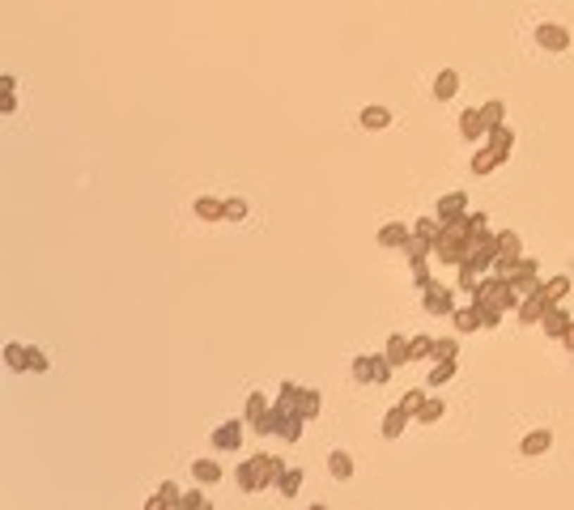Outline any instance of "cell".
<instances>
[{
  "instance_id": "cell-24",
  "label": "cell",
  "mask_w": 574,
  "mask_h": 510,
  "mask_svg": "<svg viewBox=\"0 0 574 510\" xmlns=\"http://www.w3.org/2000/svg\"><path fill=\"white\" fill-rule=\"evenodd\" d=\"M392 123V111L387 106H366L362 111V128H370V132H379V128H387Z\"/></svg>"
},
{
  "instance_id": "cell-26",
  "label": "cell",
  "mask_w": 574,
  "mask_h": 510,
  "mask_svg": "<svg viewBox=\"0 0 574 510\" xmlns=\"http://www.w3.org/2000/svg\"><path fill=\"white\" fill-rule=\"evenodd\" d=\"M451 319H455V332H477V328H481V319H477V311H473V306L451 311Z\"/></svg>"
},
{
  "instance_id": "cell-7",
  "label": "cell",
  "mask_w": 574,
  "mask_h": 510,
  "mask_svg": "<svg viewBox=\"0 0 574 510\" xmlns=\"http://www.w3.org/2000/svg\"><path fill=\"white\" fill-rule=\"evenodd\" d=\"M540 323H544V332H549L553 340H566V336H570V311H566V306H549V311L540 315Z\"/></svg>"
},
{
  "instance_id": "cell-38",
  "label": "cell",
  "mask_w": 574,
  "mask_h": 510,
  "mask_svg": "<svg viewBox=\"0 0 574 510\" xmlns=\"http://www.w3.org/2000/svg\"><path fill=\"white\" fill-rule=\"evenodd\" d=\"M392 378V366H387V357L379 353V357H370V382H387Z\"/></svg>"
},
{
  "instance_id": "cell-15",
  "label": "cell",
  "mask_w": 574,
  "mask_h": 510,
  "mask_svg": "<svg viewBox=\"0 0 574 510\" xmlns=\"http://www.w3.org/2000/svg\"><path fill=\"white\" fill-rule=\"evenodd\" d=\"M196 217L200 221H221V213H225V200H217V196H196Z\"/></svg>"
},
{
  "instance_id": "cell-13",
  "label": "cell",
  "mask_w": 574,
  "mask_h": 510,
  "mask_svg": "<svg viewBox=\"0 0 574 510\" xmlns=\"http://www.w3.org/2000/svg\"><path fill=\"white\" fill-rule=\"evenodd\" d=\"M383 357H387V366H392V370H396V366H404V361H408V336L392 332V336H387V349H383Z\"/></svg>"
},
{
  "instance_id": "cell-22",
  "label": "cell",
  "mask_w": 574,
  "mask_h": 510,
  "mask_svg": "<svg viewBox=\"0 0 574 510\" xmlns=\"http://www.w3.org/2000/svg\"><path fill=\"white\" fill-rule=\"evenodd\" d=\"M408 242V230L400 225V221H387L383 230H379V247H404Z\"/></svg>"
},
{
  "instance_id": "cell-41",
  "label": "cell",
  "mask_w": 574,
  "mask_h": 510,
  "mask_svg": "<svg viewBox=\"0 0 574 510\" xmlns=\"http://www.w3.org/2000/svg\"><path fill=\"white\" fill-rule=\"evenodd\" d=\"M221 217H225V221H243V217H247V200H239V196L225 200V213H221Z\"/></svg>"
},
{
  "instance_id": "cell-42",
  "label": "cell",
  "mask_w": 574,
  "mask_h": 510,
  "mask_svg": "<svg viewBox=\"0 0 574 510\" xmlns=\"http://www.w3.org/2000/svg\"><path fill=\"white\" fill-rule=\"evenodd\" d=\"M413 285H417V290H425V285H430V273H425V260H413Z\"/></svg>"
},
{
  "instance_id": "cell-5",
  "label": "cell",
  "mask_w": 574,
  "mask_h": 510,
  "mask_svg": "<svg viewBox=\"0 0 574 510\" xmlns=\"http://www.w3.org/2000/svg\"><path fill=\"white\" fill-rule=\"evenodd\" d=\"M243 430H247L243 421H221L208 442H213L217 451H239V447H243Z\"/></svg>"
},
{
  "instance_id": "cell-27",
  "label": "cell",
  "mask_w": 574,
  "mask_h": 510,
  "mask_svg": "<svg viewBox=\"0 0 574 510\" xmlns=\"http://www.w3.org/2000/svg\"><path fill=\"white\" fill-rule=\"evenodd\" d=\"M434 349V336H408V361H425Z\"/></svg>"
},
{
  "instance_id": "cell-2",
  "label": "cell",
  "mask_w": 574,
  "mask_h": 510,
  "mask_svg": "<svg viewBox=\"0 0 574 510\" xmlns=\"http://www.w3.org/2000/svg\"><path fill=\"white\" fill-rule=\"evenodd\" d=\"M442 264H464V255H468V234H464V221H451L438 230L434 247H430Z\"/></svg>"
},
{
  "instance_id": "cell-28",
  "label": "cell",
  "mask_w": 574,
  "mask_h": 510,
  "mask_svg": "<svg viewBox=\"0 0 574 510\" xmlns=\"http://www.w3.org/2000/svg\"><path fill=\"white\" fill-rule=\"evenodd\" d=\"M243 409H247V413H243V425H251V421H256V417H264V413H268V400H264V396H260V392H251V396H247V404H243Z\"/></svg>"
},
{
  "instance_id": "cell-32",
  "label": "cell",
  "mask_w": 574,
  "mask_h": 510,
  "mask_svg": "<svg viewBox=\"0 0 574 510\" xmlns=\"http://www.w3.org/2000/svg\"><path fill=\"white\" fill-rule=\"evenodd\" d=\"M421 404H425V392H417V387H413V392H404V396H400V404H396V409H400L404 417H417V409H421Z\"/></svg>"
},
{
  "instance_id": "cell-29",
  "label": "cell",
  "mask_w": 574,
  "mask_h": 510,
  "mask_svg": "<svg viewBox=\"0 0 574 510\" xmlns=\"http://www.w3.org/2000/svg\"><path fill=\"white\" fill-rule=\"evenodd\" d=\"M277 489H281L285 497H294V493L302 489V472H298V468H285V472L277 476Z\"/></svg>"
},
{
  "instance_id": "cell-9",
  "label": "cell",
  "mask_w": 574,
  "mask_h": 510,
  "mask_svg": "<svg viewBox=\"0 0 574 510\" xmlns=\"http://www.w3.org/2000/svg\"><path fill=\"white\" fill-rule=\"evenodd\" d=\"M294 413H298L302 421H315V417L323 413V396H319V392H311V387H298V400H294Z\"/></svg>"
},
{
  "instance_id": "cell-10",
  "label": "cell",
  "mask_w": 574,
  "mask_h": 510,
  "mask_svg": "<svg viewBox=\"0 0 574 510\" xmlns=\"http://www.w3.org/2000/svg\"><path fill=\"white\" fill-rule=\"evenodd\" d=\"M536 294H540L544 306H557V302L570 294V277H566V273H561V277H549L544 285H536Z\"/></svg>"
},
{
  "instance_id": "cell-17",
  "label": "cell",
  "mask_w": 574,
  "mask_h": 510,
  "mask_svg": "<svg viewBox=\"0 0 574 510\" xmlns=\"http://www.w3.org/2000/svg\"><path fill=\"white\" fill-rule=\"evenodd\" d=\"M430 357H434V361H455V357H459V336H434Z\"/></svg>"
},
{
  "instance_id": "cell-46",
  "label": "cell",
  "mask_w": 574,
  "mask_h": 510,
  "mask_svg": "<svg viewBox=\"0 0 574 510\" xmlns=\"http://www.w3.org/2000/svg\"><path fill=\"white\" fill-rule=\"evenodd\" d=\"M311 510H327V506H323V502H315V506H311Z\"/></svg>"
},
{
  "instance_id": "cell-36",
  "label": "cell",
  "mask_w": 574,
  "mask_h": 510,
  "mask_svg": "<svg viewBox=\"0 0 574 510\" xmlns=\"http://www.w3.org/2000/svg\"><path fill=\"white\" fill-rule=\"evenodd\" d=\"M442 413H447V404H442V400H434V396H425V404L417 409V417H421V421H438Z\"/></svg>"
},
{
  "instance_id": "cell-8",
  "label": "cell",
  "mask_w": 574,
  "mask_h": 510,
  "mask_svg": "<svg viewBox=\"0 0 574 510\" xmlns=\"http://www.w3.org/2000/svg\"><path fill=\"white\" fill-rule=\"evenodd\" d=\"M273 434L281 442H298L302 438V417L298 413H273Z\"/></svg>"
},
{
  "instance_id": "cell-25",
  "label": "cell",
  "mask_w": 574,
  "mask_h": 510,
  "mask_svg": "<svg viewBox=\"0 0 574 510\" xmlns=\"http://www.w3.org/2000/svg\"><path fill=\"white\" fill-rule=\"evenodd\" d=\"M192 476H196L200 485H217V480H221V468H217L213 459H196V464H192Z\"/></svg>"
},
{
  "instance_id": "cell-40",
  "label": "cell",
  "mask_w": 574,
  "mask_h": 510,
  "mask_svg": "<svg viewBox=\"0 0 574 510\" xmlns=\"http://www.w3.org/2000/svg\"><path fill=\"white\" fill-rule=\"evenodd\" d=\"M158 497H162V502H166V506L175 510V506H179V497H183V489H179L175 480H162V489H158Z\"/></svg>"
},
{
  "instance_id": "cell-11",
  "label": "cell",
  "mask_w": 574,
  "mask_h": 510,
  "mask_svg": "<svg viewBox=\"0 0 574 510\" xmlns=\"http://www.w3.org/2000/svg\"><path fill=\"white\" fill-rule=\"evenodd\" d=\"M502 162H506V154H498V149L481 145V149H477V158H473V175H494Z\"/></svg>"
},
{
  "instance_id": "cell-6",
  "label": "cell",
  "mask_w": 574,
  "mask_h": 510,
  "mask_svg": "<svg viewBox=\"0 0 574 510\" xmlns=\"http://www.w3.org/2000/svg\"><path fill=\"white\" fill-rule=\"evenodd\" d=\"M421 294H425V311H430V315H451V311H455V290H447V285H434V281H430Z\"/></svg>"
},
{
  "instance_id": "cell-14",
  "label": "cell",
  "mask_w": 574,
  "mask_h": 510,
  "mask_svg": "<svg viewBox=\"0 0 574 510\" xmlns=\"http://www.w3.org/2000/svg\"><path fill=\"white\" fill-rule=\"evenodd\" d=\"M494 238H498V260H519V255H523V238L515 230H502Z\"/></svg>"
},
{
  "instance_id": "cell-31",
  "label": "cell",
  "mask_w": 574,
  "mask_h": 510,
  "mask_svg": "<svg viewBox=\"0 0 574 510\" xmlns=\"http://www.w3.org/2000/svg\"><path fill=\"white\" fill-rule=\"evenodd\" d=\"M455 366H459V357H455V361H434V370H430V382H434V387L451 382V378H455Z\"/></svg>"
},
{
  "instance_id": "cell-45",
  "label": "cell",
  "mask_w": 574,
  "mask_h": 510,
  "mask_svg": "<svg viewBox=\"0 0 574 510\" xmlns=\"http://www.w3.org/2000/svg\"><path fill=\"white\" fill-rule=\"evenodd\" d=\"M145 510H170V506H166V502H162V497H158V493H154V497H149V502H145Z\"/></svg>"
},
{
  "instance_id": "cell-19",
  "label": "cell",
  "mask_w": 574,
  "mask_h": 510,
  "mask_svg": "<svg viewBox=\"0 0 574 510\" xmlns=\"http://www.w3.org/2000/svg\"><path fill=\"white\" fill-rule=\"evenodd\" d=\"M549 442H553V434H549V430H532V434H523L519 451H523V455H540V451H549Z\"/></svg>"
},
{
  "instance_id": "cell-43",
  "label": "cell",
  "mask_w": 574,
  "mask_h": 510,
  "mask_svg": "<svg viewBox=\"0 0 574 510\" xmlns=\"http://www.w3.org/2000/svg\"><path fill=\"white\" fill-rule=\"evenodd\" d=\"M354 378H358V382H370V357H358V361H354Z\"/></svg>"
},
{
  "instance_id": "cell-39",
  "label": "cell",
  "mask_w": 574,
  "mask_h": 510,
  "mask_svg": "<svg viewBox=\"0 0 574 510\" xmlns=\"http://www.w3.org/2000/svg\"><path fill=\"white\" fill-rule=\"evenodd\" d=\"M26 361H30V374H47V366H51L43 349H26Z\"/></svg>"
},
{
  "instance_id": "cell-30",
  "label": "cell",
  "mask_w": 574,
  "mask_h": 510,
  "mask_svg": "<svg viewBox=\"0 0 574 510\" xmlns=\"http://www.w3.org/2000/svg\"><path fill=\"white\" fill-rule=\"evenodd\" d=\"M175 510H217V506H213V502H208L204 493H196V489H187V493L179 497V506H175Z\"/></svg>"
},
{
  "instance_id": "cell-37",
  "label": "cell",
  "mask_w": 574,
  "mask_h": 510,
  "mask_svg": "<svg viewBox=\"0 0 574 510\" xmlns=\"http://www.w3.org/2000/svg\"><path fill=\"white\" fill-rule=\"evenodd\" d=\"M438 230H442V225H438L434 217H421V221L413 225V234H417V238H425V242H434V238H438Z\"/></svg>"
},
{
  "instance_id": "cell-3",
  "label": "cell",
  "mask_w": 574,
  "mask_h": 510,
  "mask_svg": "<svg viewBox=\"0 0 574 510\" xmlns=\"http://www.w3.org/2000/svg\"><path fill=\"white\" fill-rule=\"evenodd\" d=\"M464 213H468V196L464 192H447L442 200H438V225H451V221H464Z\"/></svg>"
},
{
  "instance_id": "cell-18",
  "label": "cell",
  "mask_w": 574,
  "mask_h": 510,
  "mask_svg": "<svg viewBox=\"0 0 574 510\" xmlns=\"http://www.w3.org/2000/svg\"><path fill=\"white\" fill-rule=\"evenodd\" d=\"M327 472H332L336 480H354V459L344 455V451H332V455H327Z\"/></svg>"
},
{
  "instance_id": "cell-35",
  "label": "cell",
  "mask_w": 574,
  "mask_h": 510,
  "mask_svg": "<svg viewBox=\"0 0 574 510\" xmlns=\"http://www.w3.org/2000/svg\"><path fill=\"white\" fill-rule=\"evenodd\" d=\"M5 361H9V370H30V361H26V349L22 344H5Z\"/></svg>"
},
{
  "instance_id": "cell-21",
  "label": "cell",
  "mask_w": 574,
  "mask_h": 510,
  "mask_svg": "<svg viewBox=\"0 0 574 510\" xmlns=\"http://www.w3.org/2000/svg\"><path fill=\"white\" fill-rule=\"evenodd\" d=\"M477 115H481V123H485V132H489V128H502V115H506V102H498V98H489V102H485V106H481Z\"/></svg>"
},
{
  "instance_id": "cell-34",
  "label": "cell",
  "mask_w": 574,
  "mask_h": 510,
  "mask_svg": "<svg viewBox=\"0 0 574 510\" xmlns=\"http://www.w3.org/2000/svg\"><path fill=\"white\" fill-rule=\"evenodd\" d=\"M294 400H298V387H294V382H281V396H277L273 413H294Z\"/></svg>"
},
{
  "instance_id": "cell-20",
  "label": "cell",
  "mask_w": 574,
  "mask_h": 510,
  "mask_svg": "<svg viewBox=\"0 0 574 510\" xmlns=\"http://www.w3.org/2000/svg\"><path fill=\"white\" fill-rule=\"evenodd\" d=\"M459 132H464L468 141H485V123H481V115H477V111H464V115H459Z\"/></svg>"
},
{
  "instance_id": "cell-12",
  "label": "cell",
  "mask_w": 574,
  "mask_h": 510,
  "mask_svg": "<svg viewBox=\"0 0 574 510\" xmlns=\"http://www.w3.org/2000/svg\"><path fill=\"white\" fill-rule=\"evenodd\" d=\"M455 94H459V73H455V68H442V73L434 77V98L451 102Z\"/></svg>"
},
{
  "instance_id": "cell-4",
  "label": "cell",
  "mask_w": 574,
  "mask_h": 510,
  "mask_svg": "<svg viewBox=\"0 0 574 510\" xmlns=\"http://www.w3.org/2000/svg\"><path fill=\"white\" fill-rule=\"evenodd\" d=\"M536 43H540L544 51H566V47H570V30H566L561 22H540V26H536Z\"/></svg>"
},
{
  "instance_id": "cell-33",
  "label": "cell",
  "mask_w": 574,
  "mask_h": 510,
  "mask_svg": "<svg viewBox=\"0 0 574 510\" xmlns=\"http://www.w3.org/2000/svg\"><path fill=\"white\" fill-rule=\"evenodd\" d=\"M408 425V417L400 413V409H392L387 417H383V438H400V430Z\"/></svg>"
},
{
  "instance_id": "cell-16",
  "label": "cell",
  "mask_w": 574,
  "mask_h": 510,
  "mask_svg": "<svg viewBox=\"0 0 574 510\" xmlns=\"http://www.w3.org/2000/svg\"><path fill=\"white\" fill-rule=\"evenodd\" d=\"M515 311H519V319H523V323H540V315H544L549 306L540 302V294H528V298H519V306H515Z\"/></svg>"
},
{
  "instance_id": "cell-23",
  "label": "cell",
  "mask_w": 574,
  "mask_h": 510,
  "mask_svg": "<svg viewBox=\"0 0 574 510\" xmlns=\"http://www.w3.org/2000/svg\"><path fill=\"white\" fill-rule=\"evenodd\" d=\"M485 145H489V149H498V154H511L515 132H511V128H489V132H485Z\"/></svg>"
},
{
  "instance_id": "cell-1",
  "label": "cell",
  "mask_w": 574,
  "mask_h": 510,
  "mask_svg": "<svg viewBox=\"0 0 574 510\" xmlns=\"http://www.w3.org/2000/svg\"><path fill=\"white\" fill-rule=\"evenodd\" d=\"M281 472H285V464H281L277 455H256V459H247L235 476H239V489H243V493H260V489L277 485Z\"/></svg>"
},
{
  "instance_id": "cell-44",
  "label": "cell",
  "mask_w": 574,
  "mask_h": 510,
  "mask_svg": "<svg viewBox=\"0 0 574 510\" xmlns=\"http://www.w3.org/2000/svg\"><path fill=\"white\" fill-rule=\"evenodd\" d=\"M251 430H256V434H273V409H268L264 417H256V421H251Z\"/></svg>"
}]
</instances>
